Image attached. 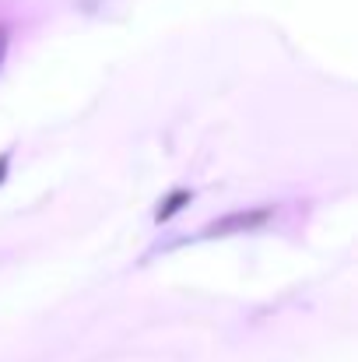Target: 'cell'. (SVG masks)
I'll list each match as a JSON object with an SVG mask.
<instances>
[{"label": "cell", "mask_w": 358, "mask_h": 362, "mask_svg": "<svg viewBox=\"0 0 358 362\" xmlns=\"http://www.w3.org/2000/svg\"><path fill=\"white\" fill-rule=\"evenodd\" d=\"M190 201H193L190 190H172V194H165V197L158 201V208H155V222H169V218H176Z\"/></svg>", "instance_id": "obj_2"}, {"label": "cell", "mask_w": 358, "mask_h": 362, "mask_svg": "<svg viewBox=\"0 0 358 362\" xmlns=\"http://www.w3.org/2000/svg\"><path fill=\"white\" fill-rule=\"evenodd\" d=\"M270 222V208H242V211H229L215 222H208L197 236L190 240H222V236H239V233H253L263 229Z\"/></svg>", "instance_id": "obj_1"}, {"label": "cell", "mask_w": 358, "mask_h": 362, "mask_svg": "<svg viewBox=\"0 0 358 362\" xmlns=\"http://www.w3.org/2000/svg\"><path fill=\"white\" fill-rule=\"evenodd\" d=\"M7 165H11V158H7V155H0V183H4V176H7Z\"/></svg>", "instance_id": "obj_4"}, {"label": "cell", "mask_w": 358, "mask_h": 362, "mask_svg": "<svg viewBox=\"0 0 358 362\" xmlns=\"http://www.w3.org/2000/svg\"><path fill=\"white\" fill-rule=\"evenodd\" d=\"M7 46H11V32L0 25V67H4V57H7Z\"/></svg>", "instance_id": "obj_3"}]
</instances>
